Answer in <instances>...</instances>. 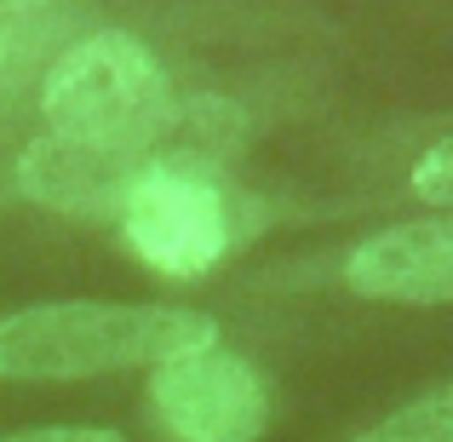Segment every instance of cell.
Returning <instances> with one entry per match:
<instances>
[{
    "instance_id": "1",
    "label": "cell",
    "mask_w": 453,
    "mask_h": 442,
    "mask_svg": "<svg viewBox=\"0 0 453 442\" xmlns=\"http://www.w3.org/2000/svg\"><path fill=\"white\" fill-rule=\"evenodd\" d=\"M219 339V316L189 305L58 299L0 316V379H98L127 368H161Z\"/></svg>"
},
{
    "instance_id": "2",
    "label": "cell",
    "mask_w": 453,
    "mask_h": 442,
    "mask_svg": "<svg viewBox=\"0 0 453 442\" xmlns=\"http://www.w3.org/2000/svg\"><path fill=\"white\" fill-rule=\"evenodd\" d=\"M46 133L110 155H155L178 127V98L161 58L127 29H98L75 41L41 75Z\"/></svg>"
},
{
    "instance_id": "3",
    "label": "cell",
    "mask_w": 453,
    "mask_h": 442,
    "mask_svg": "<svg viewBox=\"0 0 453 442\" xmlns=\"http://www.w3.org/2000/svg\"><path fill=\"white\" fill-rule=\"evenodd\" d=\"M242 230V201L201 167V155H155L121 207L127 247L161 276H207Z\"/></svg>"
},
{
    "instance_id": "4",
    "label": "cell",
    "mask_w": 453,
    "mask_h": 442,
    "mask_svg": "<svg viewBox=\"0 0 453 442\" xmlns=\"http://www.w3.org/2000/svg\"><path fill=\"white\" fill-rule=\"evenodd\" d=\"M150 402L173 442H258L270 425L265 374L224 345L150 368Z\"/></svg>"
},
{
    "instance_id": "5",
    "label": "cell",
    "mask_w": 453,
    "mask_h": 442,
    "mask_svg": "<svg viewBox=\"0 0 453 442\" xmlns=\"http://www.w3.org/2000/svg\"><path fill=\"white\" fill-rule=\"evenodd\" d=\"M344 282L373 305H453V213L373 230L350 247Z\"/></svg>"
},
{
    "instance_id": "6",
    "label": "cell",
    "mask_w": 453,
    "mask_h": 442,
    "mask_svg": "<svg viewBox=\"0 0 453 442\" xmlns=\"http://www.w3.org/2000/svg\"><path fill=\"white\" fill-rule=\"evenodd\" d=\"M155 155H110V150H87L69 138H29L18 155V190L29 201L52 213H75V219H121L133 184L150 173Z\"/></svg>"
},
{
    "instance_id": "7",
    "label": "cell",
    "mask_w": 453,
    "mask_h": 442,
    "mask_svg": "<svg viewBox=\"0 0 453 442\" xmlns=\"http://www.w3.org/2000/svg\"><path fill=\"white\" fill-rule=\"evenodd\" d=\"M350 442H453V385H436L425 397L402 402L396 414L356 431Z\"/></svg>"
},
{
    "instance_id": "8",
    "label": "cell",
    "mask_w": 453,
    "mask_h": 442,
    "mask_svg": "<svg viewBox=\"0 0 453 442\" xmlns=\"http://www.w3.org/2000/svg\"><path fill=\"white\" fill-rule=\"evenodd\" d=\"M408 184H413V196H419V201H436L442 213H453V138L431 144L419 161H413Z\"/></svg>"
},
{
    "instance_id": "9",
    "label": "cell",
    "mask_w": 453,
    "mask_h": 442,
    "mask_svg": "<svg viewBox=\"0 0 453 442\" xmlns=\"http://www.w3.org/2000/svg\"><path fill=\"white\" fill-rule=\"evenodd\" d=\"M0 442H127V437L104 431V425H29V431H6Z\"/></svg>"
},
{
    "instance_id": "10",
    "label": "cell",
    "mask_w": 453,
    "mask_h": 442,
    "mask_svg": "<svg viewBox=\"0 0 453 442\" xmlns=\"http://www.w3.org/2000/svg\"><path fill=\"white\" fill-rule=\"evenodd\" d=\"M46 6H58V0H0V18H35Z\"/></svg>"
}]
</instances>
